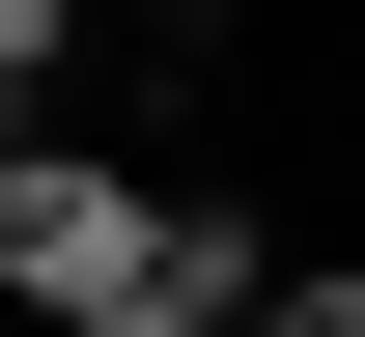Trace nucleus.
<instances>
[{"label":"nucleus","mask_w":365,"mask_h":337,"mask_svg":"<svg viewBox=\"0 0 365 337\" xmlns=\"http://www.w3.org/2000/svg\"><path fill=\"white\" fill-rule=\"evenodd\" d=\"M0 309H56V337H225L253 309V225H197L169 169L0 141Z\"/></svg>","instance_id":"obj_1"}]
</instances>
